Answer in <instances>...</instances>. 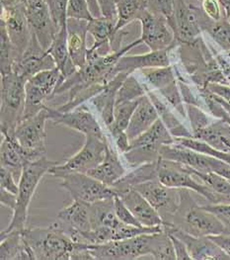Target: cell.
I'll return each instance as SVG.
<instances>
[{
  "label": "cell",
  "mask_w": 230,
  "mask_h": 260,
  "mask_svg": "<svg viewBox=\"0 0 230 260\" xmlns=\"http://www.w3.org/2000/svg\"><path fill=\"white\" fill-rule=\"evenodd\" d=\"M48 53L53 56L57 68L61 73L63 80L78 70L74 66L68 51L66 24L58 30L51 47L48 50Z\"/></svg>",
  "instance_id": "cell-31"
},
{
  "label": "cell",
  "mask_w": 230,
  "mask_h": 260,
  "mask_svg": "<svg viewBox=\"0 0 230 260\" xmlns=\"http://www.w3.org/2000/svg\"><path fill=\"white\" fill-rule=\"evenodd\" d=\"M118 19L108 17H94L88 22V33L94 38V44L91 49L98 51L101 55H107L112 52L110 43L115 37L116 26Z\"/></svg>",
  "instance_id": "cell-29"
},
{
  "label": "cell",
  "mask_w": 230,
  "mask_h": 260,
  "mask_svg": "<svg viewBox=\"0 0 230 260\" xmlns=\"http://www.w3.org/2000/svg\"><path fill=\"white\" fill-rule=\"evenodd\" d=\"M210 238L230 256V235L221 234L216 236H211Z\"/></svg>",
  "instance_id": "cell-58"
},
{
  "label": "cell",
  "mask_w": 230,
  "mask_h": 260,
  "mask_svg": "<svg viewBox=\"0 0 230 260\" xmlns=\"http://www.w3.org/2000/svg\"><path fill=\"white\" fill-rule=\"evenodd\" d=\"M0 72L1 75L13 73V68L19 60V56L16 53L10 39L8 37L6 28L1 22L0 25Z\"/></svg>",
  "instance_id": "cell-37"
},
{
  "label": "cell",
  "mask_w": 230,
  "mask_h": 260,
  "mask_svg": "<svg viewBox=\"0 0 230 260\" xmlns=\"http://www.w3.org/2000/svg\"><path fill=\"white\" fill-rule=\"evenodd\" d=\"M49 120L54 124H60L72 130L82 133L84 136H95L105 139L95 117L85 106L80 105L69 112H60L48 107Z\"/></svg>",
  "instance_id": "cell-18"
},
{
  "label": "cell",
  "mask_w": 230,
  "mask_h": 260,
  "mask_svg": "<svg viewBox=\"0 0 230 260\" xmlns=\"http://www.w3.org/2000/svg\"><path fill=\"white\" fill-rule=\"evenodd\" d=\"M114 138H115L117 148L121 152L126 153L130 150V149H131V140L129 139L126 132H121V133L117 134Z\"/></svg>",
  "instance_id": "cell-57"
},
{
  "label": "cell",
  "mask_w": 230,
  "mask_h": 260,
  "mask_svg": "<svg viewBox=\"0 0 230 260\" xmlns=\"http://www.w3.org/2000/svg\"><path fill=\"white\" fill-rule=\"evenodd\" d=\"M0 150L1 167L12 171L15 178L18 180L26 162L40 159L35 154L24 149L14 138V136L2 135Z\"/></svg>",
  "instance_id": "cell-21"
},
{
  "label": "cell",
  "mask_w": 230,
  "mask_h": 260,
  "mask_svg": "<svg viewBox=\"0 0 230 260\" xmlns=\"http://www.w3.org/2000/svg\"><path fill=\"white\" fill-rule=\"evenodd\" d=\"M0 202L1 204L14 211L17 205V195L0 188Z\"/></svg>",
  "instance_id": "cell-56"
},
{
  "label": "cell",
  "mask_w": 230,
  "mask_h": 260,
  "mask_svg": "<svg viewBox=\"0 0 230 260\" xmlns=\"http://www.w3.org/2000/svg\"><path fill=\"white\" fill-rule=\"evenodd\" d=\"M57 165L58 162L48 159L47 155L37 160L25 164L19 179L16 208L13 211L10 223L1 232V235L13 231H24L26 229L29 206L39 183L44 175L49 173L51 168Z\"/></svg>",
  "instance_id": "cell-3"
},
{
  "label": "cell",
  "mask_w": 230,
  "mask_h": 260,
  "mask_svg": "<svg viewBox=\"0 0 230 260\" xmlns=\"http://www.w3.org/2000/svg\"><path fill=\"white\" fill-rule=\"evenodd\" d=\"M157 179L165 186L189 189L205 198L209 204H222L221 199L191 171L190 167L181 162L160 157L158 159Z\"/></svg>",
  "instance_id": "cell-7"
},
{
  "label": "cell",
  "mask_w": 230,
  "mask_h": 260,
  "mask_svg": "<svg viewBox=\"0 0 230 260\" xmlns=\"http://www.w3.org/2000/svg\"><path fill=\"white\" fill-rule=\"evenodd\" d=\"M66 16L67 19H76V20H84L91 21L94 18L87 0H68L67 8H66Z\"/></svg>",
  "instance_id": "cell-45"
},
{
  "label": "cell",
  "mask_w": 230,
  "mask_h": 260,
  "mask_svg": "<svg viewBox=\"0 0 230 260\" xmlns=\"http://www.w3.org/2000/svg\"><path fill=\"white\" fill-rule=\"evenodd\" d=\"M193 174L203 181L221 199L222 204H230V181L214 172H200L190 168Z\"/></svg>",
  "instance_id": "cell-36"
},
{
  "label": "cell",
  "mask_w": 230,
  "mask_h": 260,
  "mask_svg": "<svg viewBox=\"0 0 230 260\" xmlns=\"http://www.w3.org/2000/svg\"><path fill=\"white\" fill-rule=\"evenodd\" d=\"M141 26L140 40L150 51L174 49L179 46L175 42V36L167 19L145 10L139 19Z\"/></svg>",
  "instance_id": "cell-15"
},
{
  "label": "cell",
  "mask_w": 230,
  "mask_h": 260,
  "mask_svg": "<svg viewBox=\"0 0 230 260\" xmlns=\"http://www.w3.org/2000/svg\"><path fill=\"white\" fill-rule=\"evenodd\" d=\"M141 75L151 84L155 89L160 90L174 82L175 75L172 67H162V68H149L140 70Z\"/></svg>",
  "instance_id": "cell-40"
},
{
  "label": "cell",
  "mask_w": 230,
  "mask_h": 260,
  "mask_svg": "<svg viewBox=\"0 0 230 260\" xmlns=\"http://www.w3.org/2000/svg\"><path fill=\"white\" fill-rule=\"evenodd\" d=\"M87 174L102 183L112 187L126 174V169L119 159L118 153L107 144L103 160L96 168L90 169Z\"/></svg>",
  "instance_id": "cell-26"
},
{
  "label": "cell",
  "mask_w": 230,
  "mask_h": 260,
  "mask_svg": "<svg viewBox=\"0 0 230 260\" xmlns=\"http://www.w3.org/2000/svg\"><path fill=\"white\" fill-rule=\"evenodd\" d=\"M118 22L116 31H120L134 21H139L147 9L145 0H116Z\"/></svg>",
  "instance_id": "cell-34"
},
{
  "label": "cell",
  "mask_w": 230,
  "mask_h": 260,
  "mask_svg": "<svg viewBox=\"0 0 230 260\" xmlns=\"http://www.w3.org/2000/svg\"><path fill=\"white\" fill-rule=\"evenodd\" d=\"M114 205H115L116 215L122 223L135 225V226H142V224L137 221V219L133 215L131 210L123 202L120 196L116 195L114 197Z\"/></svg>",
  "instance_id": "cell-50"
},
{
  "label": "cell",
  "mask_w": 230,
  "mask_h": 260,
  "mask_svg": "<svg viewBox=\"0 0 230 260\" xmlns=\"http://www.w3.org/2000/svg\"><path fill=\"white\" fill-rule=\"evenodd\" d=\"M52 17L54 19L57 27L60 29L67 22L66 16V8L68 0H46Z\"/></svg>",
  "instance_id": "cell-48"
},
{
  "label": "cell",
  "mask_w": 230,
  "mask_h": 260,
  "mask_svg": "<svg viewBox=\"0 0 230 260\" xmlns=\"http://www.w3.org/2000/svg\"><path fill=\"white\" fill-rule=\"evenodd\" d=\"M171 144H174V137L159 118L148 130L131 141V149L124 154L129 166L137 168L157 161L161 157V148Z\"/></svg>",
  "instance_id": "cell-6"
},
{
  "label": "cell",
  "mask_w": 230,
  "mask_h": 260,
  "mask_svg": "<svg viewBox=\"0 0 230 260\" xmlns=\"http://www.w3.org/2000/svg\"><path fill=\"white\" fill-rule=\"evenodd\" d=\"M140 99L141 98L134 101L116 103L115 121L112 128L109 130L113 137H115L117 134L121 132H126L133 117V114L140 102Z\"/></svg>",
  "instance_id": "cell-39"
},
{
  "label": "cell",
  "mask_w": 230,
  "mask_h": 260,
  "mask_svg": "<svg viewBox=\"0 0 230 260\" xmlns=\"http://www.w3.org/2000/svg\"><path fill=\"white\" fill-rule=\"evenodd\" d=\"M147 10L167 19L169 26L174 17V0H145Z\"/></svg>",
  "instance_id": "cell-46"
},
{
  "label": "cell",
  "mask_w": 230,
  "mask_h": 260,
  "mask_svg": "<svg viewBox=\"0 0 230 260\" xmlns=\"http://www.w3.org/2000/svg\"><path fill=\"white\" fill-rule=\"evenodd\" d=\"M211 21L202 8L187 3L186 0H174V17L170 27L178 45L196 42Z\"/></svg>",
  "instance_id": "cell-8"
},
{
  "label": "cell",
  "mask_w": 230,
  "mask_h": 260,
  "mask_svg": "<svg viewBox=\"0 0 230 260\" xmlns=\"http://www.w3.org/2000/svg\"><path fill=\"white\" fill-rule=\"evenodd\" d=\"M108 141L95 136H85L83 147L74 155L69 157L63 165H57L51 168L50 174L55 175L59 172H83L96 168L103 160Z\"/></svg>",
  "instance_id": "cell-13"
},
{
  "label": "cell",
  "mask_w": 230,
  "mask_h": 260,
  "mask_svg": "<svg viewBox=\"0 0 230 260\" xmlns=\"http://www.w3.org/2000/svg\"><path fill=\"white\" fill-rule=\"evenodd\" d=\"M168 233V232H167ZM168 235L171 238V241L173 242V246L175 249V253H176V259L177 260H190L192 259L189 253V250L187 248L186 243L183 242L182 240H180L179 238H177L176 236H174L172 234L168 233Z\"/></svg>",
  "instance_id": "cell-54"
},
{
  "label": "cell",
  "mask_w": 230,
  "mask_h": 260,
  "mask_svg": "<svg viewBox=\"0 0 230 260\" xmlns=\"http://www.w3.org/2000/svg\"><path fill=\"white\" fill-rule=\"evenodd\" d=\"M67 43L71 59L77 69H81L87 60L86 38L88 33V22L84 20L67 19Z\"/></svg>",
  "instance_id": "cell-25"
},
{
  "label": "cell",
  "mask_w": 230,
  "mask_h": 260,
  "mask_svg": "<svg viewBox=\"0 0 230 260\" xmlns=\"http://www.w3.org/2000/svg\"><path fill=\"white\" fill-rule=\"evenodd\" d=\"M117 195L121 197L123 202L131 210L133 215L142 225H163V221L158 212L134 188L117 192Z\"/></svg>",
  "instance_id": "cell-23"
},
{
  "label": "cell",
  "mask_w": 230,
  "mask_h": 260,
  "mask_svg": "<svg viewBox=\"0 0 230 260\" xmlns=\"http://www.w3.org/2000/svg\"><path fill=\"white\" fill-rule=\"evenodd\" d=\"M206 31L222 50L230 52V22L227 18L211 20Z\"/></svg>",
  "instance_id": "cell-42"
},
{
  "label": "cell",
  "mask_w": 230,
  "mask_h": 260,
  "mask_svg": "<svg viewBox=\"0 0 230 260\" xmlns=\"http://www.w3.org/2000/svg\"><path fill=\"white\" fill-rule=\"evenodd\" d=\"M0 188L9 191L15 195H17L19 191V184L16 183L14 174L12 173V171L3 167L0 168Z\"/></svg>",
  "instance_id": "cell-52"
},
{
  "label": "cell",
  "mask_w": 230,
  "mask_h": 260,
  "mask_svg": "<svg viewBox=\"0 0 230 260\" xmlns=\"http://www.w3.org/2000/svg\"><path fill=\"white\" fill-rule=\"evenodd\" d=\"M90 220L92 230L100 226L118 229L123 223L116 215L114 197L90 204Z\"/></svg>",
  "instance_id": "cell-32"
},
{
  "label": "cell",
  "mask_w": 230,
  "mask_h": 260,
  "mask_svg": "<svg viewBox=\"0 0 230 260\" xmlns=\"http://www.w3.org/2000/svg\"><path fill=\"white\" fill-rule=\"evenodd\" d=\"M202 9L213 21H218L221 18V9L219 0H202Z\"/></svg>",
  "instance_id": "cell-53"
},
{
  "label": "cell",
  "mask_w": 230,
  "mask_h": 260,
  "mask_svg": "<svg viewBox=\"0 0 230 260\" xmlns=\"http://www.w3.org/2000/svg\"><path fill=\"white\" fill-rule=\"evenodd\" d=\"M147 95L158 112L159 118L162 120L174 138H194L192 133H190L182 125V123L174 116L172 112H170L168 107L163 104V102L151 90H147Z\"/></svg>",
  "instance_id": "cell-35"
},
{
  "label": "cell",
  "mask_w": 230,
  "mask_h": 260,
  "mask_svg": "<svg viewBox=\"0 0 230 260\" xmlns=\"http://www.w3.org/2000/svg\"><path fill=\"white\" fill-rule=\"evenodd\" d=\"M128 74L120 73L112 78L104 87V89L96 96L91 98V102L100 113L105 126L110 130L115 121V107L117 94L123 84L124 80L128 77Z\"/></svg>",
  "instance_id": "cell-24"
},
{
  "label": "cell",
  "mask_w": 230,
  "mask_h": 260,
  "mask_svg": "<svg viewBox=\"0 0 230 260\" xmlns=\"http://www.w3.org/2000/svg\"><path fill=\"white\" fill-rule=\"evenodd\" d=\"M147 90V87L139 83L134 75H128L118 91L116 103L137 100L146 95Z\"/></svg>",
  "instance_id": "cell-41"
},
{
  "label": "cell",
  "mask_w": 230,
  "mask_h": 260,
  "mask_svg": "<svg viewBox=\"0 0 230 260\" xmlns=\"http://www.w3.org/2000/svg\"><path fill=\"white\" fill-rule=\"evenodd\" d=\"M205 209L213 213L226 228V235H230V204L203 205Z\"/></svg>",
  "instance_id": "cell-51"
},
{
  "label": "cell",
  "mask_w": 230,
  "mask_h": 260,
  "mask_svg": "<svg viewBox=\"0 0 230 260\" xmlns=\"http://www.w3.org/2000/svg\"><path fill=\"white\" fill-rule=\"evenodd\" d=\"M48 120L49 113L46 106L37 115L23 119L14 132V138L20 145L38 158L47 155L46 122Z\"/></svg>",
  "instance_id": "cell-14"
},
{
  "label": "cell",
  "mask_w": 230,
  "mask_h": 260,
  "mask_svg": "<svg viewBox=\"0 0 230 260\" xmlns=\"http://www.w3.org/2000/svg\"><path fill=\"white\" fill-rule=\"evenodd\" d=\"M149 255H151L154 259H176V253L171 238L165 230L150 235Z\"/></svg>",
  "instance_id": "cell-38"
},
{
  "label": "cell",
  "mask_w": 230,
  "mask_h": 260,
  "mask_svg": "<svg viewBox=\"0 0 230 260\" xmlns=\"http://www.w3.org/2000/svg\"><path fill=\"white\" fill-rule=\"evenodd\" d=\"M23 237L39 260H69L76 243L57 222L47 228H26Z\"/></svg>",
  "instance_id": "cell-4"
},
{
  "label": "cell",
  "mask_w": 230,
  "mask_h": 260,
  "mask_svg": "<svg viewBox=\"0 0 230 260\" xmlns=\"http://www.w3.org/2000/svg\"><path fill=\"white\" fill-rule=\"evenodd\" d=\"M172 49H166L161 51H150L149 53L134 56H123L116 64L113 71L114 75L120 73L132 75L135 71H140L149 68H162L170 64L169 52Z\"/></svg>",
  "instance_id": "cell-22"
},
{
  "label": "cell",
  "mask_w": 230,
  "mask_h": 260,
  "mask_svg": "<svg viewBox=\"0 0 230 260\" xmlns=\"http://www.w3.org/2000/svg\"><path fill=\"white\" fill-rule=\"evenodd\" d=\"M158 91L166 99V101L170 105H172L174 109H176L177 111L179 112V114L183 118L187 117V110L184 107L183 98H182V95L180 92V88L178 87L177 80H175L171 84H169L168 86H166Z\"/></svg>",
  "instance_id": "cell-44"
},
{
  "label": "cell",
  "mask_w": 230,
  "mask_h": 260,
  "mask_svg": "<svg viewBox=\"0 0 230 260\" xmlns=\"http://www.w3.org/2000/svg\"><path fill=\"white\" fill-rule=\"evenodd\" d=\"M186 110H187V116L189 117V120H190L192 134L207 127L212 122L211 118L198 106L187 104Z\"/></svg>",
  "instance_id": "cell-47"
},
{
  "label": "cell",
  "mask_w": 230,
  "mask_h": 260,
  "mask_svg": "<svg viewBox=\"0 0 230 260\" xmlns=\"http://www.w3.org/2000/svg\"><path fill=\"white\" fill-rule=\"evenodd\" d=\"M174 143H177L179 145H182L184 147H187L189 149H194L196 151H200L206 154L211 155L213 157H216L226 164L230 165V152H225L221 150L211 148L208 144L196 140L194 138H174Z\"/></svg>",
  "instance_id": "cell-43"
},
{
  "label": "cell",
  "mask_w": 230,
  "mask_h": 260,
  "mask_svg": "<svg viewBox=\"0 0 230 260\" xmlns=\"http://www.w3.org/2000/svg\"><path fill=\"white\" fill-rule=\"evenodd\" d=\"M56 67L53 56L48 53V51L43 49L38 39L33 33L29 47L19 61L15 63L13 72L29 79L41 72L52 70Z\"/></svg>",
  "instance_id": "cell-19"
},
{
  "label": "cell",
  "mask_w": 230,
  "mask_h": 260,
  "mask_svg": "<svg viewBox=\"0 0 230 260\" xmlns=\"http://www.w3.org/2000/svg\"><path fill=\"white\" fill-rule=\"evenodd\" d=\"M102 16L118 19L116 0H97Z\"/></svg>",
  "instance_id": "cell-55"
},
{
  "label": "cell",
  "mask_w": 230,
  "mask_h": 260,
  "mask_svg": "<svg viewBox=\"0 0 230 260\" xmlns=\"http://www.w3.org/2000/svg\"><path fill=\"white\" fill-rule=\"evenodd\" d=\"M164 230L186 243L192 259L196 260H229L220 246L211 240L210 237H194L185 232L171 226L163 225Z\"/></svg>",
  "instance_id": "cell-20"
},
{
  "label": "cell",
  "mask_w": 230,
  "mask_h": 260,
  "mask_svg": "<svg viewBox=\"0 0 230 260\" xmlns=\"http://www.w3.org/2000/svg\"><path fill=\"white\" fill-rule=\"evenodd\" d=\"M193 136L213 149L230 152V126L222 119L212 121L207 127L195 132Z\"/></svg>",
  "instance_id": "cell-30"
},
{
  "label": "cell",
  "mask_w": 230,
  "mask_h": 260,
  "mask_svg": "<svg viewBox=\"0 0 230 260\" xmlns=\"http://www.w3.org/2000/svg\"><path fill=\"white\" fill-rule=\"evenodd\" d=\"M158 119L159 114L152 101L147 94L144 95L141 97L140 102L133 114L131 122L126 130L129 139L132 141L137 138L139 135L148 130Z\"/></svg>",
  "instance_id": "cell-27"
},
{
  "label": "cell",
  "mask_w": 230,
  "mask_h": 260,
  "mask_svg": "<svg viewBox=\"0 0 230 260\" xmlns=\"http://www.w3.org/2000/svg\"><path fill=\"white\" fill-rule=\"evenodd\" d=\"M211 96H212V98L216 101V102H218L226 111L228 112L230 114V103L229 102H227V101H225L224 99H222L221 97H219V96H217V95H215V94H213V93H211Z\"/></svg>",
  "instance_id": "cell-60"
},
{
  "label": "cell",
  "mask_w": 230,
  "mask_h": 260,
  "mask_svg": "<svg viewBox=\"0 0 230 260\" xmlns=\"http://www.w3.org/2000/svg\"><path fill=\"white\" fill-rule=\"evenodd\" d=\"M157 168L158 160L141 165L137 168H134V170L129 174H125L112 187L115 189L117 193L129 188H134V186L140 183L157 179Z\"/></svg>",
  "instance_id": "cell-33"
},
{
  "label": "cell",
  "mask_w": 230,
  "mask_h": 260,
  "mask_svg": "<svg viewBox=\"0 0 230 260\" xmlns=\"http://www.w3.org/2000/svg\"><path fill=\"white\" fill-rule=\"evenodd\" d=\"M150 235L144 234L131 239L88 244L95 259L132 260L149 255Z\"/></svg>",
  "instance_id": "cell-11"
},
{
  "label": "cell",
  "mask_w": 230,
  "mask_h": 260,
  "mask_svg": "<svg viewBox=\"0 0 230 260\" xmlns=\"http://www.w3.org/2000/svg\"><path fill=\"white\" fill-rule=\"evenodd\" d=\"M27 15L32 32L44 50L48 51L58 32L46 0H26Z\"/></svg>",
  "instance_id": "cell-17"
},
{
  "label": "cell",
  "mask_w": 230,
  "mask_h": 260,
  "mask_svg": "<svg viewBox=\"0 0 230 260\" xmlns=\"http://www.w3.org/2000/svg\"><path fill=\"white\" fill-rule=\"evenodd\" d=\"M200 91H201V95L203 96L205 104H206L207 108L209 109V111L211 112L215 118L222 119L230 126L229 113L212 98L211 92L208 89H200Z\"/></svg>",
  "instance_id": "cell-49"
},
{
  "label": "cell",
  "mask_w": 230,
  "mask_h": 260,
  "mask_svg": "<svg viewBox=\"0 0 230 260\" xmlns=\"http://www.w3.org/2000/svg\"><path fill=\"white\" fill-rule=\"evenodd\" d=\"M134 188L158 212L163 225H170L180 205L181 189L167 187L158 179L140 183Z\"/></svg>",
  "instance_id": "cell-12"
},
{
  "label": "cell",
  "mask_w": 230,
  "mask_h": 260,
  "mask_svg": "<svg viewBox=\"0 0 230 260\" xmlns=\"http://www.w3.org/2000/svg\"><path fill=\"white\" fill-rule=\"evenodd\" d=\"M1 260H35V254L23 237V231L1 235Z\"/></svg>",
  "instance_id": "cell-28"
},
{
  "label": "cell",
  "mask_w": 230,
  "mask_h": 260,
  "mask_svg": "<svg viewBox=\"0 0 230 260\" xmlns=\"http://www.w3.org/2000/svg\"><path fill=\"white\" fill-rule=\"evenodd\" d=\"M1 22L20 60L33 35L27 15L26 0H1Z\"/></svg>",
  "instance_id": "cell-9"
},
{
  "label": "cell",
  "mask_w": 230,
  "mask_h": 260,
  "mask_svg": "<svg viewBox=\"0 0 230 260\" xmlns=\"http://www.w3.org/2000/svg\"><path fill=\"white\" fill-rule=\"evenodd\" d=\"M87 2L89 4V8H90V11H91L93 17H95V18L101 17L102 13H101V10H100L97 0H87Z\"/></svg>",
  "instance_id": "cell-59"
},
{
  "label": "cell",
  "mask_w": 230,
  "mask_h": 260,
  "mask_svg": "<svg viewBox=\"0 0 230 260\" xmlns=\"http://www.w3.org/2000/svg\"><path fill=\"white\" fill-rule=\"evenodd\" d=\"M142 44L139 39L123 47L120 51L101 55L91 48L87 52L86 63L78 69L74 74L65 78L55 91V95L68 93V100L74 98L78 93L95 85H106L116 75L113 74L117 62L131 49Z\"/></svg>",
  "instance_id": "cell-1"
},
{
  "label": "cell",
  "mask_w": 230,
  "mask_h": 260,
  "mask_svg": "<svg viewBox=\"0 0 230 260\" xmlns=\"http://www.w3.org/2000/svg\"><path fill=\"white\" fill-rule=\"evenodd\" d=\"M53 176L61 180L60 186L70 194L73 200L92 204L117 195L113 187L102 183L87 173L59 172Z\"/></svg>",
  "instance_id": "cell-10"
},
{
  "label": "cell",
  "mask_w": 230,
  "mask_h": 260,
  "mask_svg": "<svg viewBox=\"0 0 230 260\" xmlns=\"http://www.w3.org/2000/svg\"><path fill=\"white\" fill-rule=\"evenodd\" d=\"M27 80L14 72L1 75V135L14 136L22 121Z\"/></svg>",
  "instance_id": "cell-5"
},
{
  "label": "cell",
  "mask_w": 230,
  "mask_h": 260,
  "mask_svg": "<svg viewBox=\"0 0 230 260\" xmlns=\"http://www.w3.org/2000/svg\"><path fill=\"white\" fill-rule=\"evenodd\" d=\"M56 222L73 242L85 243L82 234L92 230L90 204L73 200L71 204L58 212Z\"/></svg>",
  "instance_id": "cell-16"
},
{
  "label": "cell",
  "mask_w": 230,
  "mask_h": 260,
  "mask_svg": "<svg viewBox=\"0 0 230 260\" xmlns=\"http://www.w3.org/2000/svg\"><path fill=\"white\" fill-rule=\"evenodd\" d=\"M194 237H211L225 234L226 228L213 213L193 198L189 189H181L179 208L170 225Z\"/></svg>",
  "instance_id": "cell-2"
}]
</instances>
